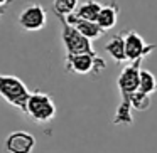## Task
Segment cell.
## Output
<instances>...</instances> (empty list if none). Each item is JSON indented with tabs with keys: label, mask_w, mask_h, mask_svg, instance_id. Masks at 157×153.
Instances as JSON below:
<instances>
[{
	"label": "cell",
	"mask_w": 157,
	"mask_h": 153,
	"mask_svg": "<svg viewBox=\"0 0 157 153\" xmlns=\"http://www.w3.org/2000/svg\"><path fill=\"white\" fill-rule=\"evenodd\" d=\"M100 10H101V4L100 2H96V0H86V2L78 5L75 15L79 19H86V20L96 22V17H98Z\"/></svg>",
	"instance_id": "obj_12"
},
{
	"label": "cell",
	"mask_w": 157,
	"mask_h": 153,
	"mask_svg": "<svg viewBox=\"0 0 157 153\" xmlns=\"http://www.w3.org/2000/svg\"><path fill=\"white\" fill-rule=\"evenodd\" d=\"M113 123L115 125H132L133 116H132V104L130 103H125V101L120 103L115 116H113Z\"/></svg>",
	"instance_id": "obj_15"
},
{
	"label": "cell",
	"mask_w": 157,
	"mask_h": 153,
	"mask_svg": "<svg viewBox=\"0 0 157 153\" xmlns=\"http://www.w3.org/2000/svg\"><path fill=\"white\" fill-rule=\"evenodd\" d=\"M0 96L9 103L25 113V104L31 96L27 86L15 76H4L0 74Z\"/></svg>",
	"instance_id": "obj_1"
},
{
	"label": "cell",
	"mask_w": 157,
	"mask_h": 153,
	"mask_svg": "<svg viewBox=\"0 0 157 153\" xmlns=\"http://www.w3.org/2000/svg\"><path fill=\"white\" fill-rule=\"evenodd\" d=\"M118 5L117 4H108V5H101V10H100L98 17H96V24L103 29V31H110L117 25L118 22Z\"/></svg>",
	"instance_id": "obj_10"
},
{
	"label": "cell",
	"mask_w": 157,
	"mask_h": 153,
	"mask_svg": "<svg viewBox=\"0 0 157 153\" xmlns=\"http://www.w3.org/2000/svg\"><path fill=\"white\" fill-rule=\"evenodd\" d=\"M36 146V138L29 131H12L5 138V150L9 153H32Z\"/></svg>",
	"instance_id": "obj_8"
},
{
	"label": "cell",
	"mask_w": 157,
	"mask_h": 153,
	"mask_svg": "<svg viewBox=\"0 0 157 153\" xmlns=\"http://www.w3.org/2000/svg\"><path fill=\"white\" fill-rule=\"evenodd\" d=\"M46 24H48V14H46V9L39 4H29L19 14V25L27 32L42 31Z\"/></svg>",
	"instance_id": "obj_6"
},
{
	"label": "cell",
	"mask_w": 157,
	"mask_h": 153,
	"mask_svg": "<svg viewBox=\"0 0 157 153\" xmlns=\"http://www.w3.org/2000/svg\"><path fill=\"white\" fill-rule=\"evenodd\" d=\"M25 115L36 123H49L56 116V104L51 96L46 93H31L27 104H25Z\"/></svg>",
	"instance_id": "obj_2"
},
{
	"label": "cell",
	"mask_w": 157,
	"mask_h": 153,
	"mask_svg": "<svg viewBox=\"0 0 157 153\" xmlns=\"http://www.w3.org/2000/svg\"><path fill=\"white\" fill-rule=\"evenodd\" d=\"M79 5V0H52V10L58 17H68L75 14Z\"/></svg>",
	"instance_id": "obj_14"
},
{
	"label": "cell",
	"mask_w": 157,
	"mask_h": 153,
	"mask_svg": "<svg viewBox=\"0 0 157 153\" xmlns=\"http://www.w3.org/2000/svg\"><path fill=\"white\" fill-rule=\"evenodd\" d=\"M139 91L145 93V94H152L157 91V79L150 71L140 67L139 72Z\"/></svg>",
	"instance_id": "obj_13"
},
{
	"label": "cell",
	"mask_w": 157,
	"mask_h": 153,
	"mask_svg": "<svg viewBox=\"0 0 157 153\" xmlns=\"http://www.w3.org/2000/svg\"><path fill=\"white\" fill-rule=\"evenodd\" d=\"M130 104H132V109L147 111L150 108V94H145L142 91H135L130 96Z\"/></svg>",
	"instance_id": "obj_16"
},
{
	"label": "cell",
	"mask_w": 157,
	"mask_h": 153,
	"mask_svg": "<svg viewBox=\"0 0 157 153\" xmlns=\"http://www.w3.org/2000/svg\"><path fill=\"white\" fill-rule=\"evenodd\" d=\"M142 61L144 59H139V61H133L132 64L125 66L120 72L118 79H117L120 94H122V101L125 103H130V96L135 91H139V72Z\"/></svg>",
	"instance_id": "obj_5"
},
{
	"label": "cell",
	"mask_w": 157,
	"mask_h": 153,
	"mask_svg": "<svg viewBox=\"0 0 157 153\" xmlns=\"http://www.w3.org/2000/svg\"><path fill=\"white\" fill-rule=\"evenodd\" d=\"M105 51L108 56L117 62H125L127 61V52H125V39L122 34H117L105 44Z\"/></svg>",
	"instance_id": "obj_11"
},
{
	"label": "cell",
	"mask_w": 157,
	"mask_h": 153,
	"mask_svg": "<svg viewBox=\"0 0 157 153\" xmlns=\"http://www.w3.org/2000/svg\"><path fill=\"white\" fill-rule=\"evenodd\" d=\"M7 4H9V0H0V9H4Z\"/></svg>",
	"instance_id": "obj_17"
},
{
	"label": "cell",
	"mask_w": 157,
	"mask_h": 153,
	"mask_svg": "<svg viewBox=\"0 0 157 153\" xmlns=\"http://www.w3.org/2000/svg\"><path fill=\"white\" fill-rule=\"evenodd\" d=\"M66 22H68L69 25H73L75 29H78L79 32H81L85 37H88L90 41H95V39L101 37L103 34H105V31H103L101 27H100L98 24H96L95 20H86V19H79L76 17L75 14L68 15V17H63Z\"/></svg>",
	"instance_id": "obj_9"
},
{
	"label": "cell",
	"mask_w": 157,
	"mask_h": 153,
	"mask_svg": "<svg viewBox=\"0 0 157 153\" xmlns=\"http://www.w3.org/2000/svg\"><path fill=\"white\" fill-rule=\"evenodd\" d=\"M64 67L75 74H90L103 71L106 64L101 57L96 56V52H85V54H66Z\"/></svg>",
	"instance_id": "obj_3"
},
{
	"label": "cell",
	"mask_w": 157,
	"mask_h": 153,
	"mask_svg": "<svg viewBox=\"0 0 157 153\" xmlns=\"http://www.w3.org/2000/svg\"><path fill=\"white\" fill-rule=\"evenodd\" d=\"M125 39V52H127V61L133 62L144 59L145 56H149L152 51H155V46L154 44H147L144 41L142 35H139L135 31H130L123 35Z\"/></svg>",
	"instance_id": "obj_7"
},
{
	"label": "cell",
	"mask_w": 157,
	"mask_h": 153,
	"mask_svg": "<svg viewBox=\"0 0 157 153\" xmlns=\"http://www.w3.org/2000/svg\"><path fill=\"white\" fill-rule=\"evenodd\" d=\"M63 25L61 31V41L64 44L66 54H85V52H95L93 49V44L88 37L81 34L78 29H75L73 25H69L68 22L63 17H59Z\"/></svg>",
	"instance_id": "obj_4"
}]
</instances>
